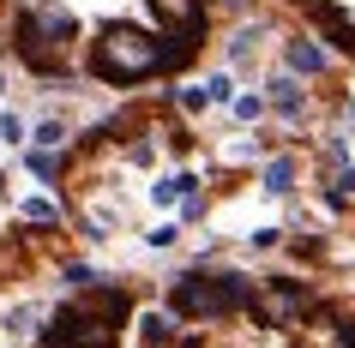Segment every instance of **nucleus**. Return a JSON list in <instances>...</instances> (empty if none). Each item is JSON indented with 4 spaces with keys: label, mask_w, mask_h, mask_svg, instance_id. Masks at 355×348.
Listing matches in <instances>:
<instances>
[{
    "label": "nucleus",
    "mask_w": 355,
    "mask_h": 348,
    "mask_svg": "<svg viewBox=\"0 0 355 348\" xmlns=\"http://www.w3.org/2000/svg\"><path fill=\"white\" fill-rule=\"evenodd\" d=\"M132 312L127 289H85V300L60 306L42 330V348H109L114 324Z\"/></svg>",
    "instance_id": "f257e3e1"
},
{
    "label": "nucleus",
    "mask_w": 355,
    "mask_h": 348,
    "mask_svg": "<svg viewBox=\"0 0 355 348\" xmlns=\"http://www.w3.org/2000/svg\"><path fill=\"white\" fill-rule=\"evenodd\" d=\"M163 66V42L150 37V30H139V24H103L91 42V73L109 78V84H139V78H150Z\"/></svg>",
    "instance_id": "f03ea898"
},
{
    "label": "nucleus",
    "mask_w": 355,
    "mask_h": 348,
    "mask_svg": "<svg viewBox=\"0 0 355 348\" xmlns=\"http://www.w3.org/2000/svg\"><path fill=\"white\" fill-rule=\"evenodd\" d=\"M253 282L247 276H175V289H168V300H175V312H187V318H229V312L253 306Z\"/></svg>",
    "instance_id": "7ed1b4c3"
},
{
    "label": "nucleus",
    "mask_w": 355,
    "mask_h": 348,
    "mask_svg": "<svg viewBox=\"0 0 355 348\" xmlns=\"http://www.w3.org/2000/svg\"><path fill=\"white\" fill-rule=\"evenodd\" d=\"M307 306H313V300H307L301 282H265V289L253 294V312H259V324H271V330H289Z\"/></svg>",
    "instance_id": "20e7f679"
},
{
    "label": "nucleus",
    "mask_w": 355,
    "mask_h": 348,
    "mask_svg": "<svg viewBox=\"0 0 355 348\" xmlns=\"http://www.w3.org/2000/svg\"><path fill=\"white\" fill-rule=\"evenodd\" d=\"M12 48H19V60H24V66H37L42 78L60 73V60H67V42L42 37V30H31V24H19V42H12Z\"/></svg>",
    "instance_id": "39448f33"
},
{
    "label": "nucleus",
    "mask_w": 355,
    "mask_h": 348,
    "mask_svg": "<svg viewBox=\"0 0 355 348\" xmlns=\"http://www.w3.org/2000/svg\"><path fill=\"white\" fill-rule=\"evenodd\" d=\"M157 24H168L175 37H199V24H205V0H145Z\"/></svg>",
    "instance_id": "423d86ee"
},
{
    "label": "nucleus",
    "mask_w": 355,
    "mask_h": 348,
    "mask_svg": "<svg viewBox=\"0 0 355 348\" xmlns=\"http://www.w3.org/2000/svg\"><path fill=\"white\" fill-rule=\"evenodd\" d=\"M24 24L42 30V37H55V42H67L78 30V19L67 12V6H55V0H24Z\"/></svg>",
    "instance_id": "0eeeda50"
},
{
    "label": "nucleus",
    "mask_w": 355,
    "mask_h": 348,
    "mask_svg": "<svg viewBox=\"0 0 355 348\" xmlns=\"http://www.w3.org/2000/svg\"><path fill=\"white\" fill-rule=\"evenodd\" d=\"M283 60H289V73H307V78H313V73H325V66H331V55H325V48H319L313 37H295V42H289V48H283Z\"/></svg>",
    "instance_id": "6e6552de"
},
{
    "label": "nucleus",
    "mask_w": 355,
    "mask_h": 348,
    "mask_svg": "<svg viewBox=\"0 0 355 348\" xmlns=\"http://www.w3.org/2000/svg\"><path fill=\"white\" fill-rule=\"evenodd\" d=\"M265 91H271V102H277V109L289 114V120L301 114V84H295V73H277L271 84H265Z\"/></svg>",
    "instance_id": "1a4fd4ad"
},
{
    "label": "nucleus",
    "mask_w": 355,
    "mask_h": 348,
    "mask_svg": "<svg viewBox=\"0 0 355 348\" xmlns=\"http://www.w3.org/2000/svg\"><path fill=\"white\" fill-rule=\"evenodd\" d=\"M139 330H145V348H168L175 342V318H168V312H145Z\"/></svg>",
    "instance_id": "9d476101"
},
{
    "label": "nucleus",
    "mask_w": 355,
    "mask_h": 348,
    "mask_svg": "<svg viewBox=\"0 0 355 348\" xmlns=\"http://www.w3.org/2000/svg\"><path fill=\"white\" fill-rule=\"evenodd\" d=\"M193 48H199V37H168L163 42V66H157V73H181V66L193 60Z\"/></svg>",
    "instance_id": "9b49d317"
},
{
    "label": "nucleus",
    "mask_w": 355,
    "mask_h": 348,
    "mask_svg": "<svg viewBox=\"0 0 355 348\" xmlns=\"http://www.w3.org/2000/svg\"><path fill=\"white\" fill-rule=\"evenodd\" d=\"M289 186H295V163H289V156H277V163L265 168V192H271V199H283Z\"/></svg>",
    "instance_id": "f8f14e48"
},
{
    "label": "nucleus",
    "mask_w": 355,
    "mask_h": 348,
    "mask_svg": "<svg viewBox=\"0 0 355 348\" xmlns=\"http://www.w3.org/2000/svg\"><path fill=\"white\" fill-rule=\"evenodd\" d=\"M187 192H193V181H187V174H168V181H157V186H150V204H175V199H187Z\"/></svg>",
    "instance_id": "ddd939ff"
},
{
    "label": "nucleus",
    "mask_w": 355,
    "mask_h": 348,
    "mask_svg": "<svg viewBox=\"0 0 355 348\" xmlns=\"http://www.w3.org/2000/svg\"><path fill=\"white\" fill-rule=\"evenodd\" d=\"M31 168H37V181H55L60 174V150H31Z\"/></svg>",
    "instance_id": "4468645a"
},
{
    "label": "nucleus",
    "mask_w": 355,
    "mask_h": 348,
    "mask_svg": "<svg viewBox=\"0 0 355 348\" xmlns=\"http://www.w3.org/2000/svg\"><path fill=\"white\" fill-rule=\"evenodd\" d=\"M24 217L31 222H60V204L55 199H24Z\"/></svg>",
    "instance_id": "2eb2a0df"
},
{
    "label": "nucleus",
    "mask_w": 355,
    "mask_h": 348,
    "mask_svg": "<svg viewBox=\"0 0 355 348\" xmlns=\"http://www.w3.org/2000/svg\"><path fill=\"white\" fill-rule=\"evenodd\" d=\"M60 145H67V127H60V120L37 127V150H60Z\"/></svg>",
    "instance_id": "dca6fc26"
},
{
    "label": "nucleus",
    "mask_w": 355,
    "mask_h": 348,
    "mask_svg": "<svg viewBox=\"0 0 355 348\" xmlns=\"http://www.w3.org/2000/svg\"><path fill=\"white\" fill-rule=\"evenodd\" d=\"M205 96H211V109H217V102H235V84L217 73V78H205Z\"/></svg>",
    "instance_id": "f3484780"
},
{
    "label": "nucleus",
    "mask_w": 355,
    "mask_h": 348,
    "mask_svg": "<svg viewBox=\"0 0 355 348\" xmlns=\"http://www.w3.org/2000/svg\"><path fill=\"white\" fill-rule=\"evenodd\" d=\"M0 138H6V145H31V138H24V120H19V114H0Z\"/></svg>",
    "instance_id": "a211bd4d"
},
{
    "label": "nucleus",
    "mask_w": 355,
    "mask_h": 348,
    "mask_svg": "<svg viewBox=\"0 0 355 348\" xmlns=\"http://www.w3.org/2000/svg\"><path fill=\"white\" fill-rule=\"evenodd\" d=\"M253 48H259V30H235V42H229V55H235V60H247Z\"/></svg>",
    "instance_id": "6ab92c4d"
},
{
    "label": "nucleus",
    "mask_w": 355,
    "mask_h": 348,
    "mask_svg": "<svg viewBox=\"0 0 355 348\" xmlns=\"http://www.w3.org/2000/svg\"><path fill=\"white\" fill-rule=\"evenodd\" d=\"M229 109L241 114V120H259V114H265V96H235V102H229Z\"/></svg>",
    "instance_id": "aec40b11"
},
{
    "label": "nucleus",
    "mask_w": 355,
    "mask_h": 348,
    "mask_svg": "<svg viewBox=\"0 0 355 348\" xmlns=\"http://www.w3.org/2000/svg\"><path fill=\"white\" fill-rule=\"evenodd\" d=\"M24 324H37V306H12L6 312V330H12V336H24Z\"/></svg>",
    "instance_id": "412c9836"
},
{
    "label": "nucleus",
    "mask_w": 355,
    "mask_h": 348,
    "mask_svg": "<svg viewBox=\"0 0 355 348\" xmlns=\"http://www.w3.org/2000/svg\"><path fill=\"white\" fill-rule=\"evenodd\" d=\"M349 199H355V168H343L337 186H331V204H349Z\"/></svg>",
    "instance_id": "4be33fe9"
},
{
    "label": "nucleus",
    "mask_w": 355,
    "mask_h": 348,
    "mask_svg": "<svg viewBox=\"0 0 355 348\" xmlns=\"http://www.w3.org/2000/svg\"><path fill=\"white\" fill-rule=\"evenodd\" d=\"M150 246H175V240H181V228H175V222H163V228H150Z\"/></svg>",
    "instance_id": "5701e85b"
},
{
    "label": "nucleus",
    "mask_w": 355,
    "mask_h": 348,
    "mask_svg": "<svg viewBox=\"0 0 355 348\" xmlns=\"http://www.w3.org/2000/svg\"><path fill=\"white\" fill-rule=\"evenodd\" d=\"M337 348H355V324L349 318H337Z\"/></svg>",
    "instance_id": "b1692460"
},
{
    "label": "nucleus",
    "mask_w": 355,
    "mask_h": 348,
    "mask_svg": "<svg viewBox=\"0 0 355 348\" xmlns=\"http://www.w3.org/2000/svg\"><path fill=\"white\" fill-rule=\"evenodd\" d=\"M349 48H355V30H349Z\"/></svg>",
    "instance_id": "393cba45"
},
{
    "label": "nucleus",
    "mask_w": 355,
    "mask_h": 348,
    "mask_svg": "<svg viewBox=\"0 0 355 348\" xmlns=\"http://www.w3.org/2000/svg\"><path fill=\"white\" fill-rule=\"evenodd\" d=\"M0 84H6V78H0Z\"/></svg>",
    "instance_id": "a878e982"
}]
</instances>
